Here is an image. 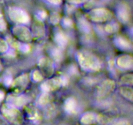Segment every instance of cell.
Here are the masks:
<instances>
[{
  "mask_svg": "<svg viewBox=\"0 0 133 125\" xmlns=\"http://www.w3.org/2000/svg\"><path fill=\"white\" fill-rule=\"evenodd\" d=\"M77 59L80 66L88 71H97L101 67L100 60L97 56L87 51H81L77 53Z\"/></svg>",
  "mask_w": 133,
  "mask_h": 125,
  "instance_id": "1",
  "label": "cell"
},
{
  "mask_svg": "<svg viewBox=\"0 0 133 125\" xmlns=\"http://www.w3.org/2000/svg\"><path fill=\"white\" fill-rule=\"evenodd\" d=\"M1 113L6 120L12 123L19 124L22 121L21 113L15 107L5 104L1 107Z\"/></svg>",
  "mask_w": 133,
  "mask_h": 125,
  "instance_id": "2",
  "label": "cell"
},
{
  "mask_svg": "<svg viewBox=\"0 0 133 125\" xmlns=\"http://www.w3.org/2000/svg\"><path fill=\"white\" fill-rule=\"evenodd\" d=\"M87 16L93 22H104L110 20L112 16V14L108 9L105 8H98L89 12Z\"/></svg>",
  "mask_w": 133,
  "mask_h": 125,
  "instance_id": "3",
  "label": "cell"
},
{
  "mask_svg": "<svg viewBox=\"0 0 133 125\" xmlns=\"http://www.w3.org/2000/svg\"><path fill=\"white\" fill-rule=\"evenodd\" d=\"M9 16L12 21L18 23H27L30 20L29 14L18 7H10L9 9Z\"/></svg>",
  "mask_w": 133,
  "mask_h": 125,
  "instance_id": "4",
  "label": "cell"
},
{
  "mask_svg": "<svg viewBox=\"0 0 133 125\" xmlns=\"http://www.w3.org/2000/svg\"><path fill=\"white\" fill-rule=\"evenodd\" d=\"M116 88V83L112 79H105L99 85L97 90V97L103 98L109 96Z\"/></svg>",
  "mask_w": 133,
  "mask_h": 125,
  "instance_id": "5",
  "label": "cell"
},
{
  "mask_svg": "<svg viewBox=\"0 0 133 125\" xmlns=\"http://www.w3.org/2000/svg\"><path fill=\"white\" fill-rule=\"evenodd\" d=\"M66 80L62 77H55L48 79L42 84L41 87L45 92H50L58 89L62 85L66 84Z\"/></svg>",
  "mask_w": 133,
  "mask_h": 125,
  "instance_id": "6",
  "label": "cell"
},
{
  "mask_svg": "<svg viewBox=\"0 0 133 125\" xmlns=\"http://www.w3.org/2000/svg\"><path fill=\"white\" fill-rule=\"evenodd\" d=\"M13 33L16 37L22 41L27 42L32 39V34L27 27L25 26H16L13 28Z\"/></svg>",
  "mask_w": 133,
  "mask_h": 125,
  "instance_id": "7",
  "label": "cell"
},
{
  "mask_svg": "<svg viewBox=\"0 0 133 125\" xmlns=\"http://www.w3.org/2000/svg\"><path fill=\"white\" fill-rule=\"evenodd\" d=\"M29 83V77L28 75L26 74H22L19 77L12 81L11 85L13 88L15 89L17 91H21L25 89L26 86Z\"/></svg>",
  "mask_w": 133,
  "mask_h": 125,
  "instance_id": "8",
  "label": "cell"
},
{
  "mask_svg": "<svg viewBox=\"0 0 133 125\" xmlns=\"http://www.w3.org/2000/svg\"><path fill=\"white\" fill-rule=\"evenodd\" d=\"M116 63L117 65L122 69H131L133 66L132 57L129 55H122L117 59Z\"/></svg>",
  "mask_w": 133,
  "mask_h": 125,
  "instance_id": "9",
  "label": "cell"
},
{
  "mask_svg": "<svg viewBox=\"0 0 133 125\" xmlns=\"http://www.w3.org/2000/svg\"><path fill=\"white\" fill-rule=\"evenodd\" d=\"M7 104L14 107H22L27 103V98L24 96L9 95L6 99Z\"/></svg>",
  "mask_w": 133,
  "mask_h": 125,
  "instance_id": "10",
  "label": "cell"
},
{
  "mask_svg": "<svg viewBox=\"0 0 133 125\" xmlns=\"http://www.w3.org/2000/svg\"><path fill=\"white\" fill-rule=\"evenodd\" d=\"M118 16L119 19L123 22H129L130 19V9L127 4L122 3L118 9Z\"/></svg>",
  "mask_w": 133,
  "mask_h": 125,
  "instance_id": "11",
  "label": "cell"
},
{
  "mask_svg": "<svg viewBox=\"0 0 133 125\" xmlns=\"http://www.w3.org/2000/svg\"><path fill=\"white\" fill-rule=\"evenodd\" d=\"M6 42L12 48L22 51L23 52H25L26 53V52H28L30 49L29 46L26 44H22V43H20L18 40L14 39V38L11 37V36H9V37L7 38Z\"/></svg>",
  "mask_w": 133,
  "mask_h": 125,
  "instance_id": "12",
  "label": "cell"
},
{
  "mask_svg": "<svg viewBox=\"0 0 133 125\" xmlns=\"http://www.w3.org/2000/svg\"><path fill=\"white\" fill-rule=\"evenodd\" d=\"M39 66L41 68L42 70L48 75H50L53 71V63L48 58L43 57L39 61Z\"/></svg>",
  "mask_w": 133,
  "mask_h": 125,
  "instance_id": "13",
  "label": "cell"
},
{
  "mask_svg": "<svg viewBox=\"0 0 133 125\" xmlns=\"http://www.w3.org/2000/svg\"><path fill=\"white\" fill-rule=\"evenodd\" d=\"M115 43L117 46L122 49L128 50L132 48L131 42L125 36H118L116 38Z\"/></svg>",
  "mask_w": 133,
  "mask_h": 125,
  "instance_id": "14",
  "label": "cell"
},
{
  "mask_svg": "<svg viewBox=\"0 0 133 125\" xmlns=\"http://www.w3.org/2000/svg\"><path fill=\"white\" fill-rule=\"evenodd\" d=\"M97 119H98V117L97 116V115L92 112H87L81 117V122L83 124L90 125L96 122Z\"/></svg>",
  "mask_w": 133,
  "mask_h": 125,
  "instance_id": "15",
  "label": "cell"
},
{
  "mask_svg": "<svg viewBox=\"0 0 133 125\" xmlns=\"http://www.w3.org/2000/svg\"><path fill=\"white\" fill-rule=\"evenodd\" d=\"M27 114H28L29 117L30 119L33 122H38L41 119V116L39 113L38 111L35 108L32 106H29L27 108Z\"/></svg>",
  "mask_w": 133,
  "mask_h": 125,
  "instance_id": "16",
  "label": "cell"
},
{
  "mask_svg": "<svg viewBox=\"0 0 133 125\" xmlns=\"http://www.w3.org/2000/svg\"><path fill=\"white\" fill-rule=\"evenodd\" d=\"M64 109L66 112L73 113L76 111L77 102L74 98H69L65 101Z\"/></svg>",
  "mask_w": 133,
  "mask_h": 125,
  "instance_id": "17",
  "label": "cell"
},
{
  "mask_svg": "<svg viewBox=\"0 0 133 125\" xmlns=\"http://www.w3.org/2000/svg\"><path fill=\"white\" fill-rule=\"evenodd\" d=\"M55 40L56 42L61 47H64L68 43L67 36L64 33L61 32V31L56 33L55 36Z\"/></svg>",
  "mask_w": 133,
  "mask_h": 125,
  "instance_id": "18",
  "label": "cell"
},
{
  "mask_svg": "<svg viewBox=\"0 0 133 125\" xmlns=\"http://www.w3.org/2000/svg\"><path fill=\"white\" fill-rule=\"evenodd\" d=\"M119 92H120L121 95L124 96L125 98H126L127 100H129L130 101H132L133 91L131 87H129V86L122 87L119 89Z\"/></svg>",
  "mask_w": 133,
  "mask_h": 125,
  "instance_id": "19",
  "label": "cell"
},
{
  "mask_svg": "<svg viewBox=\"0 0 133 125\" xmlns=\"http://www.w3.org/2000/svg\"><path fill=\"white\" fill-rule=\"evenodd\" d=\"M33 30L34 33L36 35V37H42L45 35V29H44L43 25L40 22H38L34 25Z\"/></svg>",
  "mask_w": 133,
  "mask_h": 125,
  "instance_id": "20",
  "label": "cell"
},
{
  "mask_svg": "<svg viewBox=\"0 0 133 125\" xmlns=\"http://www.w3.org/2000/svg\"><path fill=\"white\" fill-rule=\"evenodd\" d=\"M79 26L81 31H82L83 32L86 33H88L90 32V25L86 20L81 19L79 22Z\"/></svg>",
  "mask_w": 133,
  "mask_h": 125,
  "instance_id": "21",
  "label": "cell"
},
{
  "mask_svg": "<svg viewBox=\"0 0 133 125\" xmlns=\"http://www.w3.org/2000/svg\"><path fill=\"white\" fill-rule=\"evenodd\" d=\"M119 26L116 23H112L107 24L105 27V31L109 33H114L119 30Z\"/></svg>",
  "mask_w": 133,
  "mask_h": 125,
  "instance_id": "22",
  "label": "cell"
},
{
  "mask_svg": "<svg viewBox=\"0 0 133 125\" xmlns=\"http://www.w3.org/2000/svg\"><path fill=\"white\" fill-rule=\"evenodd\" d=\"M121 82L125 85H132L133 83V76L132 74H129L123 76L121 78Z\"/></svg>",
  "mask_w": 133,
  "mask_h": 125,
  "instance_id": "23",
  "label": "cell"
},
{
  "mask_svg": "<svg viewBox=\"0 0 133 125\" xmlns=\"http://www.w3.org/2000/svg\"><path fill=\"white\" fill-rule=\"evenodd\" d=\"M50 101V96L48 93H44L40 96L38 99V103L41 105L48 104Z\"/></svg>",
  "mask_w": 133,
  "mask_h": 125,
  "instance_id": "24",
  "label": "cell"
},
{
  "mask_svg": "<svg viewBox=\"0 0 133 125\" xmlns=\"http://www.w3.org/2000/svg\"><path fill=\"white\" fill-rule=\"evenodd\" d=\"M6 29V22L0 9V31H4Z\"/></svg>",
  "mask_w": 133,
  "mask_h": 125,
  "instance_id": "25",
  "label": "cell"
},
{
  "mask_svg": "<svg viewBox=\"0 0 133 125\" xmlns=\"http://www.w3.org/2000/svg\"><path fill=\"white\" fill-rule=\"evenodd\" d=\"M9 46L6 41L4 40L3 39H0V53H3L7 51Z\"/></svg>",
  "mask_w": 133,
  "mask_h": 125,
  "instance_id": "26",
  "label": "cell"
},
{
  "mask_svg": "<svg viewBox=\"0 0 133 125\" xmlns=\"http://www.w3.org/2000/svg\"><path fill=\"white\" fill-rule=\"evenodd\" d=\"M32 78L35 82H40L43 79V76L39 70H35L32 74Z\"/></svg>",
  "mask_w": 133,
  "mask_h": 125,
  "instance_id": "27",
  "label": "cell"
},
{
  "mask_svg": "<svg viewBox=\"0 0 133 125\" xmlns=\"http://www.w3.org/2000/svg\"><path fill=\"white\" fill-rule=\"evenodd\" d=\"M52 55H53V58L55 60H57V61L61 60L62 57V53H61V52L58 49H53V52H52Z\"/></svg>",
  "mask_w": 133,
  "mask_h": 125,
  "instance_id": "28",
  "label": "cell"
},
{
  "mask_svg": "<svg viewBox=\"0 0 133 125\" xmlns=\"http://www.w3.org/2000/svg\"><path fill=\"white\" fill-rule=\"evenodd\" d=\"M50 21L53 24H57L60 21V16L57 13H54L50 17Z\"/></svg>",
  "mask_w": 133,
  "mask_h": 125,
  "instance_id": "29",
  "label": "cell"
},
{
  "mask_svg": "<svg viewBox=\"0 0 133 125\" xmlns=\"http://www.w3.org/2000/svg\"><path fill=\"white\" fill-rule=\"evenodd\" d=\"M111 125H130V123L127 120H119L114 122Z\"/></svg>",
  "mask_w": 133,
  "mask_h": 125,
  "instance_id": "30",
  "label": "cell"
},
{
  "mask_svg": "<svg viewBox=\"0 0 133 125\" xmlns=\"http://www.w3.org/2000/svg\"><path fill=\"white\" fill-rule=\"evenodd\" d=\"M64 24L66 26V27H71L73 25L72 21L69 18H65L64 20Z\"/></svg>",
  "mask_w": 133,
  "mask_h": 125,
  "instance_id": "31",
  "label": "cell"
},
{
  "mask_svg": "<svg viewBox=\"0 0 133 125\" xmlns=\"http://www.w3.org/2000/svg\"><path fill=\"white\" fill-rule=\"evenodd\" d=\"M46 1L53 5H59L62 2V0H46Z\"/></svg>",
  "mask_w": 133,
  "mask_h": 125,
  "instance_id": "32",
  "label": "cell"
},
{
  "mask_svg": "<svg viewBox=\"0 0 133 125\" xmlns=\"http://www.w3.org/2000/svg\"><path fill=\"white\" fill-rule=\"evenodd\" d=\"M68 1L71 3H74L79 4V3H82L85 2L87 0H68Z\"/></svg>",
  "mask_w": 133,
  "mask_h": 125,
  "instance_id": "33",
  "label": "cell"
},
{
  "mask_svg": "<svg viewBox=\"0 0 133 125\" xmlns=\"http://www.w3.org/2000/svg\"><path fill=\"white\" fill-rule=\"evenodd\" d=\"M12 82V79L11 78H6V79H5V84L7 85H11Z\"/></svg>",
  "mask_w": 133,
  "mask_h": 125,
  "instance_id": "34",
  "label": "cell"
},
{
  "mask_svg": "<svg viewBox=\"0 0 133 125\" xmlns=\"http://www.w3.org/2000/svg\"><path fill=\"white\" fill-rule=\"evenodd\" d=\"M39 15H40V18H45L47 16V13L45 11H40L39 12Z\"/></svg>",
  "mask_w": 133,
  "mask_h": 125,
  "instance_id": "35",
  "label": "cell"
},
{
  "mask_svg": "<svg viewBox=\"0 0 133 125\" xmlns=\"http://www.w3.org/2000/svg\"><path fill=\"white\" fill-rule=\"evenodd\" d=\"M4 97H5V94L3 91H0V101H1L4 98Z\"/></svg>",
  "mask_w": 133,
  "mask_h": 125,
  "instance_id": "36",
  "label": "cell"
},
{
  "mask_svg": "<svg viewBox=\"0 0 133 125\" xmlns=\"http://www.w3.org/2000/svg\"><path fill=\"white\" fill-rule=\"evenodd\" d=\"M3 124V119H1V118H0V125H2Z\"/></svg>",
  "mask_w": 133,
  "mask_h": 125,
  "instance_id": "37",
  "label": "cell"
},
{
  "mask_svg": "<svg viewBox=\"0 0 133 125\" xmlns=\"http://www.w3.org/2000/svg\"><path fill=\"white\" fill-rule=\"evenodd\" d=\"M1 68H2V66H1V65L0 64V70H1Z\"/></svg>",
  "mask_w": 133,
  "mask_h": 125,
  "instance_id": "38",
  "label": "cell"
}]
</instances>
